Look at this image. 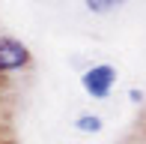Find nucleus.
<instances>
[{
    "label": "nucleus",
    "mask_w": 146,
    "mask_h": 144,
    "mask_svg": "<svg viewBox=\"0 0 146 144\" xmlns=\"http://www.w3.org/2000/svg\"><path fill=\"white\" fill-rule=\"evenodd\" d=\"M87 9L90 12H110V9H116V0H87Z\"/></svg>",
    "instance_id": "4"
},
{
    "label": "nucleus",
    "mask_w": 146,
    "mask_h": 144,
    "mask_svg": "<svg viewBox=\"0 0 146 144\" xmlns=\"http://www.w3.org/2000/svg\"><path fill=\"white\" fill-rule=\"evenodd\" d=\"M128 96H131V102H143V90H131Z\"/></svg>",
    "instance_id": "5"
},
{
    "label": "nucleus",
    "mask_w": 146,
    "mask_h": 144,
    "mask_svg": "<svg viewBox=\"0 0 146 144\" xmlns=\"http://www.w3.org/2000/svg\"><path fill=\"white\" fill-rule=\"evenodd\" d=\"M125 144H140V141H125Z\"/></svg>",
    "instance_id": "6"
},
{
    "label": "nucleus",
    "mask_w": 146,
    "mask_h": 144,
    "mask_svg": "<svg viewBox=\"0 0 146 144\" xmlns=\"http://www.w3.org/2000/svg\"><path fill=\"white\" fill-rule=\"evenodd\" d=\"M102 126H104V123H102L98 114H81V117H75V129L81 135H98Z\"/></svg>",
    "instance_id": "3"
},
{
    "label": "nucleus",
    "mask_w": 146,
    "mask_h": 144,
    "mask_svg": "<svg viewBox=\"0 0 146 144\" xmlns=\"http://www.w3.org/2000/svg\"><path fill=\"white\" fill-rule=\"evenodd\" d=\"M113 84H116V66L113 63H92L81 72V87L90 99H108L113 93Z\"/></svg>",
    "instance_id": "1"
},
{
    "label": "nucleus",
    "mask_w": 146,
    "mask_h": 144,
    "mask_svg": "<svg viewBox=\"0 0 146 144\" xmlns=\"http://www.w3.org/2000/svg\"><path fill=\"white\" fill-rule=\"evenodd\" d=\"M33 63L30 48L15 36H0V75H9V72H21Z\"/></svg>",
    "instance_id": "2"
}]
</instances>
